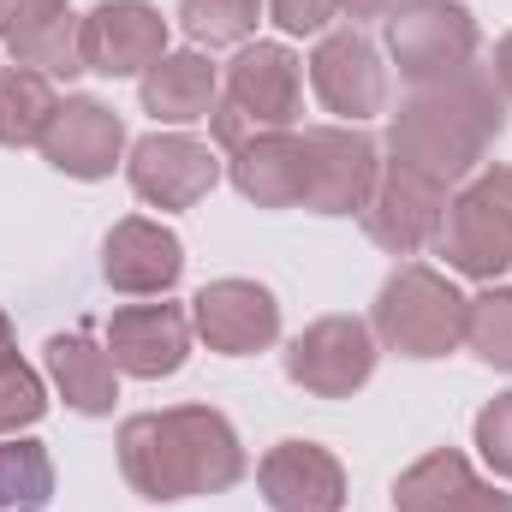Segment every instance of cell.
I'll return each instance as SVG.
<instances>
[{
	"label": "cell",
	"instance_id": "27",
	"mask_svg": "<svg viewBox=\"0 0 512 512\" xmlns=\"http://www.w3.org/2000/svg\"><path fill=\"white\" fill-rule=\"evenodd\" d=\"M42 411H48L42 382H36L24 364H6V370H0V435H6V429H30Z\"/></svg>",
	"mask_w": 512,
	"mask_h": 512
},
{
	"label": "cell",
	"instance_id": "33",
	"mask_svg": "<svg viewBox=\"0 0 512 512\" xmlns=\"http://www.w3.org/2000/svg\"><path fill=\"white\" fill-rule=\"evenodd\" d=\"M6 364H18V352H12V328H6V316H0V370Z\"/></svg>",
	"mask_w": 512,
	"mask_h": 512
},
{
	"label": "cell",
	"instance_id": "6",
	"mask_svg": "<svg viewBox=\"0 0 512 512\" xmlns=\"http://www.w3.org/2000/svg\"><path fill=\"white\" fill-rule=\"evenodd\" d=\"M387 48L399 60V72L411 84H447L459 72H471L477 60V24L471 12L447 6V0H411L387 12Z\"/></svg>",
	"mask_w": 512,
	"mask_h": 512
},
{
	"label": "cell",
	"instance_id": "25",
	"mask_svg": "<svg viewBox=\"0 0 512 512\" xmlns=\"http://www.w3.org/2000/svg\"><path fill=\"white\" fill-rule=\"evenodd\" d=\"M179 24H185L191 42L227 48V42H245L256 30V0H185L179 6Z\"/></svg>",
	"mask_w": 512,
	"mask_h": 512
},
{
	"label": "cell",
	"instance_id": "26",
	"mask_svg": "<svg viewBox=\"0 0 512 512\" xmlns=\"http://www.w3.org/2000/svg\"><path fill=\"white\" fill-rule=\"evenodd\" d=\"M465 340L483 364L512 370V292H483L465 310Z\"/></svg>",
	"mask_w": 512,
	"mask_h": 512
},
{
	"label": "cell",
	"instance_id": "19",
	"mask_svg": "<svg viewBox=\"0 0 512 512\" xmlns=\"http://www.w3.org/2000/svg\"><path fill=\"white\" fill-rule=\"evenodd\" d=\"M233 185L262 209L304 203V137L292 131H256L251 143L233 149Z\"/></svg>",
	"mask_w": 512,
	"mask_h": 512
},
{
	"label": "cell",
	"instance_id": "22",
	"mask_svg": "<svg viewBox=\"0 0 512 512\" xmlns=\"http://www.w3.org/2000/svg\"><path fill=\"white\" fill-rule=\"evenodd\" d=\"M54 114H60V102H54L42 72H24V66L0 72V143L6 149L42 143L48 126H54Z\"/></svg>",
	"mask_w": 512,
	"mask_h": 512
},
{
	"label": "cell",
	"instance_id": "1",
	"mask_svg": "<svg viewBox=\"0 0 512 512\" xmlns=\"http://www.w3.org/2000/svg\"><path fill=\"white\" fill-rule=\"evenodd\" d=\"M120 471L143 501L221 495L245 477V447L221 411L179 405V411L131 417L120 429Z\"/></svg>",
	"mask_w": 512,
	"mask_h": 512
},
{
	"label": "cell",
	"instance_id": "24",
	"mask_svg": "<svg viewBox=\"0 0 512 512\" xmlns=\"http://www.w3.org/2000/svg\"><path fill=\"white\" fill-rule=\"evenodd\" d=\"M54 495V465L36 441H0V512H42Z\"/></svg>",
	"mask_w": 512,
	"mask_h": 512
},
{
	"label": "cell",
	"instance_id": "7",
	"mask_svg": "<svg viewBox=\"0 0 512 512\" xmlns=\"http://www.w3.org/2000/svg\"><path fill=\"white\" fill-rule=\"evenodd\" d=\"M376 143L352 126H316L304 131V209L316 215H352L376 191Z\"/></svg>",
	"mask_w": 512,
	"mask_h": 512
},
{
	"label": "cell",
	"instance_id": "17",
	"mask_svg": "<svg viewBox=\"0 0 512 512\" xmlns=\"http://www.w3.org/2000/svg\"><path fill=\"white\" fill-rule=\"evenodd\" d=\"M399 512H512V495L477 483V471L459 453H429L393 483Z\"/></svg>",
	"mask_w": 512,
	"mask_h": 512
},
{
	"label": "cell",
	"instance_id": "11",
	"mask_svg": "<svg viewBox=\"0 0 512 512\" xmlns=\"http://www.w3.org/2000/svg\"><path fill=\"white\" fill-rule=\"evenodd\" d=\"M215 179H221V161H215V149L197 143V137H179V131L161 137V131H155V137H143V143L131 149V185H137V197L155 203V209H191Z\"/></svg>",
	"mask_w": 512,
	"mask_h": 512
},
{
	"label": "cell",
	"instance_id": "16",
	"mask_svg": "<svg viewBox=\"0 0 512 512\" xmlns=\"http://www.w3.org/2000/svg\"><path fill=\"white\" fill-rule=\"evenodd\" d=\"M120 149H126L120 114H108V108L90 102V96L60 102L54 126H48V137H42V155H48L60 173H72V179H108L114 161H120Z\"/></svg>",
	"mask_w": 512,
	"mask_h": 512
},
{
	"label": "cell",
	"instance_id": "23",
	"mask_svg": "<svg viewBox=\"0 0 512 512\" xmlns=\"http://www.w3.org/2000/svg\"><path fill=\"white\" fill-rule=\"evenodd\" d=\"M12 60H18L24 72H42V78H72V72H84V18L60 12V18L36 24L30 36L12 42Z\"/></svg>",
	"mask_w": 512,
	"mask_h": 512
},
{
	"label": "cell",
	"instance_id": "28",
	"mask_svg": "<svg viewBox=\"0 0 512 512\" xmlns=\"http://www.w3.org/2000/svg\"><path fill=\"white\" fill-rule=\"evenodd\" d=\"M477 447H483V459H489L501 477H512V393H501V399L477 417Z\"/></svg>",
	"mask_w": 512,
	"mask_h": 512
},
{
	"label": "cell",
	"instance_id": "8",
	"mask_svg": "<svg viewBox=\"0 0 512 512\" xmlns=\"http://www.w3.org/2000/svg\"><path fill=\"white\" fill-rule=\"evenodd\" d=\"M370 370H376V340L352 316H322L286 352V376L298 387H310V393H322V399L358 393V387L370 382Z\"/></svg>",
	"mask_w": 512,
	"mask_h": 512
},
{
	"label": "cell",
	"instance_id": "31",
	"mask_svg": "<svg viewBox=\"0 0 512 512\" xmlns=\"http://www.w3.org/2000/svg\"><path fill=\"white\" fill-rule=\"evenodd\" d=\"M495 84H501V96H512V36L495 48Z\"/></svg>",
	"mask_w": 512,
	"mask_h": 512
},
{
	"label": "cell",
	"instance_id": "4",
	"mask_svg": "<svg viewBox=\"0 0 512 512\" xmlns=\"http://www.w3.org/2000/svg\"><path fill=\"white\" fill-rule=\"evenodd\" d=\"M465 310L471 298L453 292V280H441L435 268L411 262L399 268L376 298V328L393 352L405 358H447L465 340Z\"/></svg>",
	"mask_w": 512,
	"mask_h": 512
},
{
	"label": "cell",
	"instance_id": "13",
	"mask_svg": "<svg viewBox=\"0 0 512 512\" xmlns=\"http://www.w3.org/2000/svg\"><path fill=\"white\" fill-rule=\"evenodd\" d=\"M185 352H191V322L179 304H137L108 322V358L126 376H143V382L173 376Z\"/></svg>",
	"mask_w": 512,
	"mask_h": 512
},
{
	"label": "cell",
	"instance_id": "12",
	"mask_svg": "<svg viewBox=\"0 0 512 512\" xmlns=\"http://www.w3.org/2000/svg\"><path fill=\"white\" fill-rule=\"evenodd\" d=\"M310 84H316L322 108L346 114V120H370V114H382V102H387L382 60H376V48L358 30L322 36V48L310 54Z\"/></svg>",
	"mask_w": 512,
	"mask_h": 512
},
{
	"label": "cell",
	"instance_id": "21",
	"mask_svg": "<svg viewBox=\"0 0 512 512\" xmlns=\"http://www.w3.org/2000/svg\"><path fill=\"white\" fill-rule=\"evenodd\" d=\"M48 370H54L60 393H66V405H78V411H90V417L114 411V358L96 352L84 334L48 340Z\"/></svg>",
	"mask_w": 512,
	"mask_h": 512
},
{
	"label": "cell",
	"instance_id": "29",
	"mask_svg": "<svg viewBox=\"0 0 512 512\" xmlns=\"http://www.w3.org/2000/svg\"><path fill=\"white\" fill-rule=\"evenodd\" d=\"M60 12H66V0H0V36L18 42V36H30L36 24H48Z\"/></svg>",
	"mask_w": 512,
	"mask_h": 512
},
{
	"label": "cell",
	"instance_id": "9",
	"mask_svg": "<svg viewBox=\"0 0 512 512\" xmlns=\"http://www.w3.org/2000/svg\"><path fill=\"white\" fill-rule=\"evenodd\" d=\"M167 54V18L143 0H102L84 18V66L102 78L149 72Z\"/></svg>",
	"mask_w": 512,
	"mask_h": 512
},
{
	"label": "cell",
	"instance_id": "30",
	"mask_svg": "<svg viewBox=\"0 0 512 512\" xmlns=\"http://www.w3.org/2000/svg\"><path fill=\"white\" fill-rule=\"evenodd\" d=\"M268 6H274V24L292 30V36H316V30L340 12L334 0H268Z\"/></svg>",
	"mask_w": 512,
	"mask_h": 512
},
{
	"label": "cell",
	"instance_id": "10",
	"mask_svg": "<svg viewBox=\"0 0 512 512\" xmlns=\"http://www.w3.org/2000/svg\"><path fill=\"white\" fill-rule=\"evenodd\" d=\"M441 215H447V191L429 185V179H417V173H405V167H393V161H387V173H376V191L364 203L370 239L387 245L393 256L423 251L441 233Z\"/></svg>",
	"mask_w": 512,
	"mask_h": 512
},
{
	"label": "cell",
	"instance_id": "2",
	"mask_svg": "<svg viewBox=\"0 0 512 512\" xmlns=\"http://www.w3.org/2000/svg\"><path fill=\"white\" fill-rule=\"evenodd\" d=\"M507 126V96L489 72H459L447 84H429L423 96H411L399 114H393V131H387V149H393V167L429 179V185H453L465 179L483 149L501 137Z\"/></svg>",
	"mask_w": 512,
	"mask_h": 512
},
{
	"label": "cell",
	"instance_id": "14",
	"mask_svg": "<svg viewBox=\"0 0 512 512\" xmlns=\"http://www.w3.org/2000/svg\"><path fill=\"white\" fill-rule=\"evenodd\" d=\"M191 316H197V334L215 352H227V358L262 352L280 334V304L256 280H215V286H203Z\"/></svg>",
	"mask_w": 512,
	"mask_h": 512
},
{
	"label": "cell",
	"instance_id": "5",
	"mask_svg": "<svg viewBox=\"0 0 512 512\" xmlns=\"http://www.w3.org/2000/svg\"><path fill=\"white\" fill-rule=\"evenodd\" d=\"M435 245L459 274H477V280L507 274L512 268V167L483 173L471 191H459L447 203Z\"/></svg>",
	"mask_w": 512,
	"mask_h": 512
},
{
	"label": "cell",
	"instance_id": "15",
	"mask_svg": "<svg viewBox=\"0 0 512 512\" xmlns=\"http://www.w3.org/2000/svg\"><path fill=\"white\" fill-rule=\"evenodd\" d=\"M262 495H268L274 512H340L346 471L316 441H280L262 459Z\"/></svg>",
	"mask_w": 512,
	"mask_h": 512
},
{
	"label": "cell",
	"instance_id": "18",
	"mask_svg": "<svg viewBox=\"0 0 512 512\" xmlns=\"http://www.w3.org/2000/svg\"><path fill=\"white\" fill-rule=\"evenodd\" d=\"M179 268H185L179 239H173L167 227H155V221H120V227L108 233V245H102V274H108V286L137 292V298L167 292V286L179 280Z\"/></svg>",
	"mask_w": 512,
	"mask_h": 512
},
{
	"label": "cell",
	"instance_id": "3",
	"mask_svg": "<svg viewBox=\"0 0 512 512\" xmlns=\"http://www.w3.org/2000/svg\"><path fill=\"white\" fill-rule=\"evenodd\" d=\"M298 96H304V72L280 42H256L233 60L227 72V102L209 108V126L221 149L251 143L256 131H286L298 120Z\"/></svg>",
	"mask_w": 512,
	"mask_h": 512
},
{
	"label": "cell",
	"instance_id": "32",
	"mask_svg": "<svg viewBox=\"0 0 512 512\" xmlns=\"http://www.w3.org/2000/svg\"><path fill=\"white\" fill-rule=\"evenodd\" d=\"M340 12H352V18H376V12H393V0H334Z\"/></svg>",
	"mask_w": 512,
	"mask_h": 512
},
{
	"label": "cell",
	"instance_id": "20",
	"mask_svg": "<svg viewBox=\"0 0 512 512\" xmlns=\"http://www.w3.org/2000/svg\"><path fill=\"white\" fill-rule=\"evenodd\" d=\"M143 108L167 126H191L209 120L215 108V66L203 54H161L143 72Z\"/></svg>",
	"mask_w": 512,
	"mask_h": 512
}]
</instances>
